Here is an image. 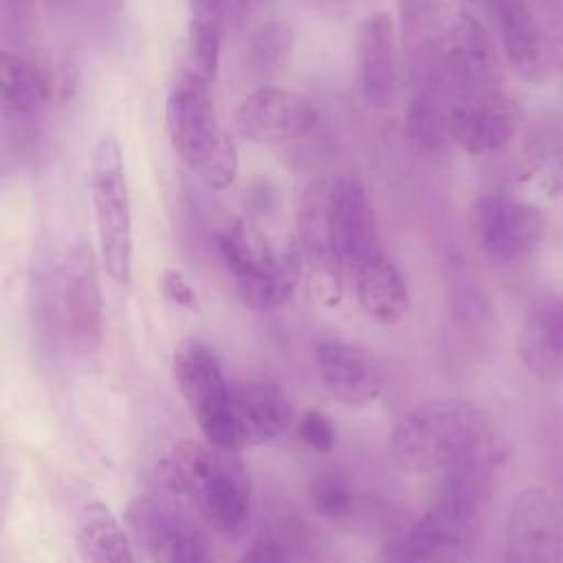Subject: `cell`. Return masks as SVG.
<instances>
[{"instance_id": "1", "label": "cell", "mask_w": 563, "mask_h": 563, "mask_svg": "<svg viewBox=\"0 0 563 563\" xmlns=\"http://www.w3.org/2000/svg\"><path fill=\"white\" fill-rule=\"evenodd\" d=\"M488 442V416L468 398H433L407 409L391 429L389 457L405 473H438Z\"/></svg>"}, {"instance_id": "2", "label": "cell", "mask_w": 563, "mask_h": 563, "mask_svg": "<svg viewBox=\"0 0 563 563\" xmlns=\"http://www.w3.org/2000/svg\"><path fill=\"white\" fill-rule=\"evenodd\" d=\"M169 471L213 530L224 537L246 532L253 515V482L238 451L183 438L172 446Z\"/></svg>"}, {"instance_id": "3", "label": "cell", "mask_w": 563, "mask_h": 563, "mask_svg": "<svg viewBox=\"0 0 563 563\" xmlns=\"http://www.w3.org/2000/svg\"><path fill=\"white\" fill-rule=\"evenodd\" d=\"M213 84L178 68L165 101V128L180 161L213 191L229 189L240 169L238 147L222 130Z\"/></svg>"}, {"instance_id": "4", "label": "cell", "mask_w": 563, "mask_h": 563, "mask_svg": "<svg viewBox=\"0 0 563 563\" xmlns=\"http://www.w3.org/2000/svg\"><path fill=\"white\" fill-rule=\"evenodd\" d=\"M216 244L240 299L249 308L275 310L292 297L303 275L292 242L275 244L255 224L235 220L218 233Z\"/></svg>"}, {"instance_id": "5", "label": "cell", "mask_w": 563, "mask_h": 563, "mask_svg": "<svg viewBox=\"0 0 563 563\" xmlns=\"http://www.w3.org/2000/svg\"><path fill=\"white\" fill-rule=\"evenodd\" d=\"M90 200L101 266L117 286H128L134 251L132 205L123 152L114 134H103L92 150Z\"/></svg>"}, {"instance_id": "6", "label": "cell", "mask_w": 563, "mask_h": 563, "mask_svg": "<svg viewBox=\"0 0 563 563\" xmlns=\"http://www.w3.org/2000/svg\"><path fill=\"white\" fill-rule=\"evenodd\" d=\"M468 229L479 253L497 266L530 257L545 233L541 211L506 194L479 196L468 213Z\"/></svg>"}, {"instance_id": "7", "label": "cell", "mask_w": 563, "mask_h": 563, "mask_svg": "<svg viewBox=\"0 0 563 563\" xmlns=\"http://www.w3.org/2000/svg\"><path fill=\"white\" fill-rule=\"evenodd\" d=\"M57 310L66 343L77 354H97L103 343V295L97 257L86 242L73 244L62 260Z\"/></svg>"}, {"instance_id": "8", "label": "cell", "mask_w": 563, "mask_h": 563, "mask_svg": "<svg viewBox=\"0 0 563 563\" xmlns=\"http://www.w3.org/2000/svg\"><path fill=\"white\" fill-rule=\"evenodd\" d=\"M482 506L438 490L431 506L402 534L411 563H471Z\"/></svg>"}, {"instance_id": "9", "label": "cell", "mask_w": 563, "mask_h": 563, "mask_svg": "<svg viewBox=\"0 0 563 563\" xmlns=\"http://www.w3.org/2000/svg\"><path fill=\"white\" fill-rule=\"evenodd\" d=\"M172 376L194 413L205 440L227 449L231 387L213 350L194 336L178 341L172 354Z\"/></svg>"}, {"instance_id": "10", "label": "cell", "mask_w": 563, "mask_h": 563, "mask_svg": "<svg viewBox=\"0 0 563 563\" xmlns=\"http://www.w3.org/2000/svg\"><path fill=\"white\" fill-rule=\"evenodd\" d=\"M504 563H563V515L543 486L523 488L506 519Z\"/></svg>"}, {"instance_id": "11", "label": "cell", "mask_w": 563, "mask_h": 563, "mask_svg": "<svg viewBox=\"0 0 563 563\" xmlns=\"http://www.w3.org/2000/svg\"><path fill=\"white\" fill-rule=\"evenodd\" d=\"M328 229L334 253L350 277L363 262L385 253L369 194L354 176H334L328 198Z\"/></svg>"}, {"instance_id": "12", "label": "cell", "mask_w": 563, "mask_h": 563, "mask_svg": "<svg viewBox=\"0 0 563 563\" xmlns=\"http://www.w3.org/2000/svg\"><path fill=\"white\" fill-rule=\"evenodd\" d=\"M442 66L466 97L497 92L504 81L501 64L486 26L471 13L460 11L438 40Z\"/></svg>"}, {"instance_id": "13", "label": "cell", "mask_w": 563, "mask_h": 563, "mask_svg": "<svg viewBox=\"0 0 563 563\" xmlns=\"http://www.w3.org/2000/svg\"><path fill=\"white\" fill-rule=\"evenodd\" d=\"M233 123L251 143H284L306 136L317 123V110L290 88L262 86L238 103Z\"/></svg>"}, {"instance_id": "14", "label": "cell", "mask_w": 563, "mask_h": 563, "mask_svg": "<svg viewBox=\"0 0 563 563\" xmlns=\"http://www.w3.org/2000/svg\"><path fill=\"white\" fill-rule=\"evenodd\" d=\"M292 422V405L284 389L271 380L253 378L231 387L227 449L242 451L266 444Z\"/></svg>"}, {"instance_id": "15", "label": "cell", "mask_w": 563, "mask_h": 563, "mask_svg": "<svg viewBox=\"0 0 563 563\" xmlns=\"http://www.w3.org/2000/svg\"><path fill=\"white\" fill-rule=\"evenodd\" d=\"M130 523L150 563H213L198 526L158 499L145 497L134 501Z\"/></svg>"}, {"instance_id": "16", "label": "cell", "mask_w": 563, "mask_h": 563, "mask_svg": "<svg viewBox=\"0 0 563 563\" xmlns=\"http://www.w3.org/2000/svg\"><path fill=\"white\" fill-rule=\"evenodd\" d=\"M312 361L323 389L343 407L363 409L383 394V372L369 352L341 339H317Z\"/></svg>"}, {"instance_id": "17", "label": "cell", "mask_w": 563, "mask_h": 563, "mask_svg": "<svg viewBox=\"0 0 563 563\" xmlns=\"http://www.w3.org/2000/svg\"><path fill=\"white\" fill-rule=\"evenodd\" d=\"M517 132V110L499 90L471 95L449 110V136L468 154H490Z\"/></svg>"}, {"instance_id": "18", "label": "cell", "mask_w": 563, "mask_h": 563, "mask_svg": "<svg viewBox=\"0 0 563 563\" xmlns=\"http://www.w3.org/2000/svg\"><path fill=\"white\" fill-rule=\"evenodd\" d=\"M356 66L365 101L374 108H387L398 84L396 24L389 11H376L358 24Z\"/></svg>"}, {"instance_id": "19", "label": "cell", "mask_w": 563, "mask_h": 563, "mask_svg": "<svg viewBox=\"0 0 563 563\" xmlns=\"http://www.w3.org/2000/svg\"><path fill=\"white\" fill-rule=\"evenodd\" d=\"M517 354L534 378H563V297L548 295L530 306L517 336Z\"/></svg>"}, {"instance_id": "20", "label": "cell", "mask_w": 563, "mask_h": 563, "mask_svg": "<svg viewBox=\"0 0 563 563\" xmlns=\"http://www.w3.org/2000/svg\"><path fill=\"white\" fill-rule=\"evenodd\" d=\"M490 9L512 70L526 81H543L548 75V51L530 4L526 0H493Z\"/></svg>"}, {"instance_id": "21", "label": "cell", "mask_w": 563, "mask_h": 563, "mask_svg": "<svg viewBox=\"0 0 563 563\" xmlns=\"http://www.w3.org/2000/svg\"><path fill=\"white\" fill-rule=\"evenodd\" d=\"M350 277L363 312L374 321L391 325L407 314L409 290L400 268L387 253L363 262Z\"/></svg>"}, {"instance_id": "22", "label": "cell", "mask_w": 563, "mask_h": 563, "mask_svg": "<svg viewBox=\"0 0 563 563\" xmlns=\"http://www.w3.org/2000/svg\"><path fill=\"white\" fill-rule=\"evenodd\" d=\"M75 550L81 563H136L128 532L103 501H86L75 519Z\"/></svg>"}, {"instance_id": "23", "label": "cell", "mask_w": 563, "mask_h": 563, "mask_svg": "<svg viewBox=\"0 0 563 563\" xmlns=\"http://www.w3.org/2000/svg\"><path fill=\"white\" fill-rule=\"evenodd\" d=\"M53 97L51 77L31 59L4 51L2 53V108L13 123H35L44 114Z\"/></svg>"}, {"instance_id": "24", "label": "cell", "mask_w": 563, "mask_h": 563, "mask_svg": "<svg viewBox=\"0 0 563 563\" xmlns=\"http://www.w3.org/2000/svg\"><path fill=\"white\" fill-rule=\"evenodd\" d=\"M295 48V31L288 22L271 18L260 22L246 40V64L260 75L277 73L286 66Z\"/></svg>"}, {"instance_id": "25", "label": "cell", "mask_w": 563, "mask_h": 563, "mask_svg": "<svg viewBox=\"0 0 563 563\" xmlns=\"http://www.w3.org/2000/svg\"><path fill=\"white\" fill-rule=\"evenodd\" d=\"M405 132L422 152H438L449 136V110L431 92H416L405 110Z\"/></svg>"}, {"instance_id": "26", "label": "cell", "mask_w": 563, "mask_h": 563, "mask_svg": "<svg viewBox=\"0 0 563 563\" xmlns=\"http://www.w3.org/2000/svg\"><path fill=\"white\" fill-rule=\"evenodd\" d=\"M310 508L325 521L341 523L356 512L354 488L336 473H317L308 484Z\"/></svg>"}, {"instance_id": "27", "label": "cell", "mask_w": 563, "mask_h": 563, "mask_svg": "<svg viewBox=\"0 0 563 563\" xmlns=\"http://www.w3.org/2000/svg\"><path fill=\"white\" fill-rule=\"evenodd\" d=\"M400 22H402V35L407 44L413 46H427L429 37L433 35L440 0H396Z\"/></svg>"}, {"instance_id": "28", "label": "cell", "mask_w": 563, "mask_h": 563, "mask_svg": "<svg viewBox=\"0 0 563 563\" xmlns=\"http://www.w3.org/2000/svg\"><path fill=\"white\" fill-rule=\"evenodd\" d=\"M295 431H297V438L317 453H330L336 444V429L332 420L325 413L314 409H308L301 413Z\"/></svg>"}, {"instance_id": "29", "label": "cell", "mask_w": 563, "mask_h": 563, "mask_svg": "<svg viewBox=\"0 0 563 563\" xmlns=\"http://www.w3.org/2000/svg\"><path fill=\"white\" fill-rule=\"evenodd\" d=\"M189 24L187 29L222 33L227 29L224 0H187Z\"/></svg>"}, {"instance_id": "30", "label": "cell", "mask_w": 563, "mask_h": 563, "mask_svg": "<svg viewBox=\"0 0 563 563\" xmlns=\"http://www.w3.org/2000/svg\"><path fill=\"white\" fill-rule=\"evenodd\" d=\"M235 563H290V554L277 539L262 537Z\"/></svg>"}, {"instance_id": "31", "label": "cell", "mask_w": 563, "mask_h": 563, "mask_svg": "<svg viewBox=\"0 0 563 563\" xmlns=\"http://www.w3.org/2000/svg\"><path fill=\"white\" fill-rule=\"evenodd\" d=\"M165 297L183 308H194L196 306V292L194 286L187 282V277L180 271H165L161 279Z\"/></svg>"}, {"instance_id": "32", "label": "cell", "mask_w": 563, "mask_h": 563, "mask_svg": "<svg viewBox=\"0 0 563 563\" xmlns=\"http://www.w3.org/2000/svg\"><path fill=\"white\" fill-rule=\"evenodd\" d=\"M2 20L7 29H13L18 35L24 33L31 13V0H0Z\"/></svg>"}, {"instance_id": "33", "label": "cell", "mask_w": 563, "mask_h": 563, "mask_svg": "<svg viewBox=\"0 0 563 563\" xmlns=\"http://www.w3.org/2000/svg\"><path fill=\"white\" fill-rule=\"evenodd\" d=\"M374 563H411L402 543V534L400 537H391L389 541H385L380 545V550L374 556Z\"/></svg>"}, {"instance_id": "34", "label": "cell", "mask_w": 563, "mask_h": 563, "mask_svg": "<svg viewBox=\"0 0 563 563\" xmlns=\"http://www.w3.org/2000/svg\"><path fill=\"white\" fill-rule=\"evenodd\" d=\"M251 9V0H224V18H227V29L238 31Z\"/></svg>"}, {"instance_id": "35", "label": "cell", "mask_w": 563, "mask_h": 563, "mask_svg": "<svg viewBox=\"0 0 563 563\" xmlns=\"http://www.w3.org/2000/svg\"><path fill=\"white\" fill-rule=\"evenodd\" d=\"M51 13L55 15H70L77 7L84 4V0H42Z\"/></svg>"}, {"instance_id": "36", "label": "cell", "mask_w": 563, "mask_h": 563, "mask_svg": "<svg viewBox=\"0 0 563 563\" xmlns=\"http://www.w3.org/2000/svg\"><path fill=\"white\" fill-rule=\"evenodd\" d=\"M482 2H488V4H493V0H482Z\"/></svg>"}, {"instance_id": "37", "label": "cell", "mask_w": 563, "mask_h": 563, "mask_svg": "<svg viewBox=\"0 0 563 563\" xmlns=\"http://www.w3.org/2000/svg\"><path fill=\"white\" fill-rule=\"evenodd\" d=\"M328 2H334V0H328Z\"/></svg>"}]
</instances>
